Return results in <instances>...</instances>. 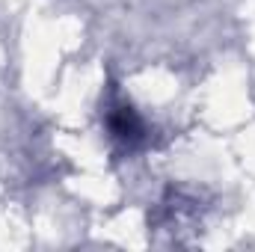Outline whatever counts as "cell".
<instances>
[{"label": "cell", "instance_id": "6da1fadb", "mask_svg": "<svg viewBox=\"0 0 255 252\" xmlns=\"http://www.w3.org/2000/svg\"><path fill=\"white\" fill-rule=\"evenodd\" d=\"M110 127H113V133L122 136V139H139V133H142V122L136 119V113H133L130 107H119V110L110 116Z\"/></svg>", "mask_w": 255, "mask_h": 252}]
</instances>
